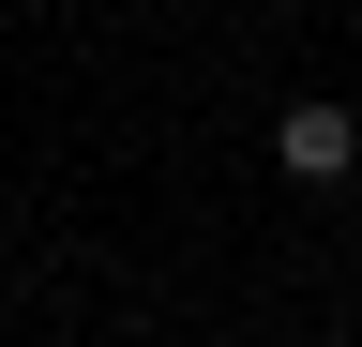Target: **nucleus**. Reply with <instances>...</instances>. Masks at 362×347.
I'll return each instance as SVG.
<instances>
[{"instance_id": "1", "label": "nucleus", "mask_w": 362, "mask_h": 347, "mask_svg": "<svg viewBox=\"0 0 362 347\" xmlns=\"http://www.w3.org/2000/svg\"><path fill=\"white\" fill-rule=\"evenodd\" d=\"M272 166H287L302 196H332L347 166H362V106H347V91H302L287 121H272Z\"/></svg>"}]
</instances>
